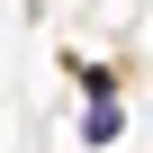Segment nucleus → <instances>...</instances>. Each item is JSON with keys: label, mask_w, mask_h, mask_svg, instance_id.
I'll list each match as a JSON object with an SVG mask.
<instances>
[{"label": "nucleus", "mask_w": 153, "mask_h": 153, "mask_svg": "<svg viewBox=\"0 0 153 153\" xmlns=\"http://www.w3.org/2000/svg\"><path fill=\"white\" fill-rule=\"evenodd\" d=\"M81 90H90L81 135H90V144H108V135H117V81H108V72H81Z\"/></svg>", "instance_id": "obj_1"}]
</instances>
